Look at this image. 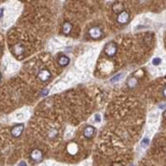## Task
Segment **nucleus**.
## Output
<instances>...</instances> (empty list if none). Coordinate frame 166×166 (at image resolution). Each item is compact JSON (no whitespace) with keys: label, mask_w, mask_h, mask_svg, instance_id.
I'll return each mask as SVG.
<instances>
[{"label":"nucleus","mask_w":166,"mask_h":166,"mask_svg":"<svg viewBox=\"0 0 166 166\" xmlns=\"http://www.w3.org/2000/svg\"><path fill=\"white\" fill-rule=\"evenodd\" d=\"M50 77H51V72L46 68L41 69L38 74V79L42 80V82H47V80H49Z\"/></svg>","instance_id":"5"},{"label":"nucleus","mask_w":166,"mask_h":166,"mask_svg":"<svg viewBox=\"0 0 166 166\" xmlns=\"http://www.w3.org/2000/svg\"><path fill=\"white\" fill-rule=\"evenodd\" d=\"M104 52L107 56H114L117 52V45L114 43V42H109V43L106 44L104 48Z\"/></svg>","instance_id":"1"},{"label":"nucleus","mask_w":166,"mask_h":166,"mask_svg":"<svg viewBox=\"0 0 166 166\" xmlns=\"http://www.w3.org/2000/svg\"><path fill=\"white\" fill-rule=\"evenodd\" d=\"M19 166H27V164H26V163L24 162V161H22V162H21V163H19Z\"/></svg>","instance_id":"22"},{"label":"nucleus","mask_w":166,"mask_h":166,"mask_svg":"<svg viewBox=\"0 0 166 166\" xmlns=\"http://www.w3.org/2000/svg\"><path fill=\"white\" fill-rule=\"evenodd\" d=\"M30 157H31V159L34 161V162L39 163L43 160L44 156H43V152L40 149H34L31 152V154H30Z\"/></svg>","instance_id":"2"},{"label":"nucleus","mask_w":166,"mask_h":166,"mask_svg":"<svg viewBox=\"0 0 166 166\" xmlns=\"http://www.w3.org/2000/svg\"><path fill=\"white\" fill-rule=\"evenodd\" d=\"M163 117H164L165 119H166V109H165V111L163 112Z\"/></svg>","instance_id":"23"},{"label":"nucleus","mask_w":166,"mask_h":166,"mask_svg":"<svg viewBox=\"0 0 166 166\" xmlns=\"http://www.w3.org/2000/svg\"><path fill=\"white\" fill-rule=\"evenodd\" d=\"M89 35L93 39H100L102 36V30L99 27H94L92 29H90Z\"/></svg>","instance_id":"6"},{"label":"nucleus","mask_w":166,"mask_h":166,"mask_svg":"<svg viewBox=\"0 0 166 166\" xmlns=\"http://www.w3.org/2000/svg\"><path fill=\"white\" fill-rule=\"evenodd\" d=\"M121 77H123V74H118L116 75H114V77L110 80V82H111L112 84H114V83H116V82H119V80H121Z\"/></svg>","instance_id":"13"},{"label":"nucleus","mask_w":166,"mask_h":166,"mask_svg":"<svg viewBox=\"0 0 166 166\" xmlns=\"http://www.w3.org/2000/svg\"><path fill=\"white\" fill-rule=\"evenodd\" d=\"M2 54V48H1V46H0V55Z\"/></svg>","instance_id":"24"},{"label":"nucleus","mask_w":166,"mask_h":166,"mask_svg":"<svg viewBox=\"0 0 166 166\" xmlns=\"http://www.w3.org/2000/svg\"><path fill=\"white\" fill-rule=\"evenodd\" d=\"M112 10L116 12V13H120L121 11H123V5L121 3H115L112 6Z\"/></svg>","instance_id":"12"},{"label":"nucleus","mask_w":166,"mask_h":166,"mask_svg":"<svg viewBox=\"0 0 166 166\" xmlns=\"http://www.w3.org/2000/svg\"><path fill=\"white\" fill-rule=\"evenodd\" d=\"M72 30V25L71 22H65L63 24V26H62V33H63L64 35H68L70 32H71Z\"/></svg>","instance_id":"10"},{"label":"nucleus","mask_w":166,"mask_h":166,"mask_svg":"<svg viewBox=\"0 0 166 166\" xmlns=\"http://www.w3.org/2000/svg\"><path fill=\"white\" fill-rule=\"evenodd\" d=\"M24 129H25V125L22 124V123L14 125L11 130V135L13 138H19L22 135V132H24Z\"/></svg>","instance_id":"3"},{"label":"nucleus","mask_w":166,"mask_h":166,"mask_svg":"<svg viewBox=\"0 0 166 166\" xmlns=\"http://www.w3.org/2000/svg\"><path fill=\"white\" fill-rule=\"evenodd\" d=\"M162 94H163V96H164L166 98V86L163 88V91H162Z\"/></svg>","instance_id":"20"},{"label":"nucleus","mask_w":166,"mask_h":166,"mask_svg":"<svg viewBox=\"0 0 166 166\" xmlns=\"http://www.w3.org/2000/svg\"><path fill=\"white\" fill-rule=\"evenodd\" d=\"M95 118H96V121H97V122L100 121V115H99V114H96V115H95Z\"/></svg>","instance_id":"19"},{"label":"nucleus","mask_w":166,"mask_h":166,"mask_svg":"<svg viewBox=\"0 0 166 166\" xmlns=\"http://www.w3.org/2000/svg\"><path fill=\"white\" fill-rule=\"evenodd\" d=\"M95 133H96V130H95V127H92V125H88V127H85V130H84V135L87 139H92V138L94 137Z\"/></svg>","instance_id":"7"},{"label":"nucleus","mask_w":166,"mask_h":166,"mask_svg":"<svg viewBox=\"0 0 166 166\" xmlns=\"http://www.w3.org/2000/svg\"><path fill=\"white\" fill-rule=\"evenodd\" d=\"M3 13H4V9L3 8H0V19L3 16Z\"/></svg>","instance_id":"18"},{"label":"nucleus","mask_w":166,"mask_h":166,"mask_svg":"<svg viewBox=\"0 0 166 166\" xmlns=\"http://www.w3.org/2000/svg\"><path fill=\"white\" fill-rule=\"evenodd\" d=\"M161 62H162V59H161L160 57H155V58L152 60V64L155 65V66H158V65H160Z\"/></svg>","instance_id":"14"},{"label":"nucleus","mask_w":166,"mask_h":166,"mask_svg":"<svg viewBox=\"0 0 166 166\" xmlns=\"http://www.w3.org/2000/svg\"><path fill=\"white\" fill-rule=\"evenodd\" d=\"M148 144H149V139H148V138H145V139L143 140V142H142V147L146 148L148 146Z\"/></svg>","instance_id":"16"},{"label":"nucleus","mask_w":166,"mask_h":166,"mask_svg":"<svg viewBox=\"0 0 166 166\" xmlns=\"http://www.w3.org/2000/svg\"><path fill=\"white\" fill-rule=\"evenodd\" d=\"M25 51H26V48H25V46L22 43H17L16 45H13V47H12V52L16 55L24 54Z\"/></svg>","instance_id":"8"},{"label":"nucleus","mask_w":166,"mask_h":166,"mask_svg":"<svg viewBox=\"0 0 166 166\" xmlns=\"http://www.w3.org/2000/svg\"><path fill=\"white\" fill-rule=\"evenodd\" d=\"M129 21H130V13L127 11L123 10V11L120 12V13H118L117 22H119V24H121V25L127 24Z\"/></svg>","instance_id":"4"},{"label":"nucleus","mask_w":166,"mask_h":166,"mask_svg":"<svg viewBox=\"0 0 166 166\" xmlns=\"http://www.w3.org/2000/svg\"><path fill=\"white\" fill-rule=\"evenodd\" d=\"M67 149H68L69 153H75V152H77V146H75L74 144H70Z\"/></svg>","instance_id":"15"},{"label":"nucleus","mask_w":166,"mask_h":166,"mask_svg":"<svg viewBox=\"0 0 166 166\" xmlns=\"http://www.w3.org/2000/svg\"><path fill=\"white\" fill-rule=\"evenodd\" d=\"M112 166H123V164L122 163H120V162H113Z\"/></svg>","instance_id":"17"},{"label":"nucleus","mask_w":166,"mask_h":166,"mask_svg":"<svg viewBox=\"0 0 166 166\" xmlns=\"http://www.w3.org/2000/svg\"><path fill=\"white\" fill-rule=\"evenodd\" d=\"M0 80H1V74H0Z\"/></svg>","instance_id":"25"},{"label":"nucleus","mask_w":166,"mask_h":166,"mask_svg":"<svg viewBox=\"0 0 166 166\" xmlns=\"http://www.w3.org/2000/svg\"><path fill=\"white\" fill-rule=\"evenodd\" d=\"M58 63L59 65H61V66H66V65L69 63V58L67 56H65V55H62V56L59 57Z\"/></svg>","instance_id":"11"},{"label":"nucleus","mask_w":166,"mask_h":166,"mask_svg":"<svg viewBox=\"0 0 166 166\" xmlns=\"http://www.w3.org/2000/svg\"><path fill=\"white\" fill-rule=\"evenodd\" d=\"M47 93H48V90H45V91H43L41 93L42 96H45V95H47Z\"/></svg>","instance_id":"21"},{"label":"nucleus","mask_w":166,"mask_h":166,"mask_svg":"<svg viewBox=\"0 0 166 166\" xmlns=\"http://www.w3.org/2000/svg\"><path fill=\"white\" fill-rule=\"evenodd\" d=\"M138 84H139V80H138L137 77H130L127 82V87L130 88V89H134V88H135L138 86Z\"/></svg>","instance_id":"9"}]
</instances>
